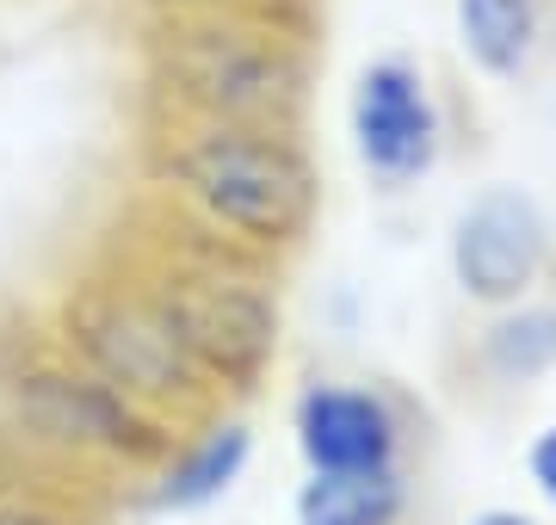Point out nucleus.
Returning a JSON list of instances; mask_svg holds the SVG:
<instances>
[{
    "mask_svg": "<svg viewBox=\"0 0 556 525\" xmlns=\"http://www.w3.org/2000/svg\"><path fill=\"white\" fill-rule=\"evenodd\" d=\"M161 174L192 204L204 235L241 247V254H285L316 222V167L278 124L199 118L179 142H167Z\"/></svg>",
    "mask_w": 556,
    "mask_h": 525,
    "instance_id": "nucleus-1",
    "label": "nucleus"
},
{
    "mask_svg": "<svg viewBox=\"0 0 556 525\" xmlns=\"http://www.w3.org/2000/svg\"><path fill=\"white\" fill-rule=\"evenodd\" d=\"M248 260L254 254L211 235L186 254L167 247V260L142 272L174 341L217 396H254L278 359V297L248 272Z\"/></svg>",
    "mask_w": 556,
    "mask_h": 525,
    "instance_id": "nucleus-2",
    "label": "nucleus"
},
{
    "mask_svg": "<svg viewBox=\"0 0 556 525\" xmlns=\"http://www.w3.org/2000/svg\"><path fill=\"white\" fill-rule=\"evenodd\" d=\"M56 341L68 359H80L93 377L124 389L130 402L155 408L161 421L217 414V389L199 377L174 341L167 316L155 309L142 279H80L56 304Z\"/></svg>",
    "mask_w": 556,
    "mask_h": 525,
    "instance_id": "nucleus-3",
    "label": "nucleus"
},
{
    "mask_svg": "<svg viewBox=\"0 0 556 525\" xmlns=\"http://www.w3.org/2000/svg\"><path fill=\"white\" fill-rule=\"evenodd\" d=\"M7 421L31 451L56 464H124V470H155L174 445V421H161L155 408L130 402L124 389L93 377L80 359H43L20 364L7 377Z\"/></svg>",
    "mask_w": 556,
    "mask_h": 525,
    "instance_id": "nucleus-4",
    "label": "nucleus"
},
{
    "mask_svg": "<svg viewBox=\"0 0 556 525\" xmlns=\"http://www.w3.org/2000/svg\"><path fill=\"white\" fill-rule=\"evenodd\" d=\"M161 62V93H174L192 118H236V124H278L285 100L298 87H285V62L273 38H248L236 25L204 20V25H167L155 43Z\"/></svg>",
    "mask_w": 556,
    "mask_h": 525,
    "instance_id": "nucleus-5",
    "label": "nucleus"
},
{
    "mask_svg": "<svg viewBox=\"0 0 556 525\" xmlns=\"http://www.w3.org/2000/svg\"><path fill=\"white\" fill-rule=\"evenodd\" d=\"M551 266V229L519 185H489L452 222V279L482 309L526 304Z\"/></svg>",
    "mask_w": 556,
    "mask_h": 525,
    "instance_id": "nucleus-6",
    "label": "nucleus"
},
{
    "mask_svg": "<svg viewBox=\"0 0 556 525\" xmlns=\"http://www.w3.org/2000/svg\"><path fill=\"white\" fill-rule=\"evenodd\" d=\"M353 155L378 185H415L439 162V105L433 87L408 56H378L358 68L346 105Z\"/></svg>",
    "mask_w": 556,
    "mask_h": 525,
    "instance_id": "nucleus-7",
    "label": "nucleus"
},
{
    "mask_svg": "<svg viewBox=\"0 0 556 525\" xmlns=\"http://www.w3.org/2000/svg\"><path fill=\"white\" fill-rule=\"evenodd\" d=\"M291 439H298L303 470H321V476L402 470L408 414L378 384H309L291 408Z\"/></svg>",
    "mask_w": 556,
    "mask_h": 525,
    "instance_id": "nucleus-8",
    "label": "nucleus"
},
{
    "mask_svg": "<svg viewBox=\"0 0 556 525\" xmlns=\"http://www.w3.org/2000/svg\"><path fill=\"white\" fill-rule=\"evenodd\" d=\"M254 464V433L236 414H204L186 439L167 445V458L155 464L142 507L149 513H199V507L223 501L241 483V470Z\"/></svg>",
    "mask_w": 556,
    "mask_h": 525,
    "instance_id": "nucleus-9",
    "label": "nucleus"
},
{
    "mask_svg": "<svg viewBox=\"0 0 556 525\" xmlns=\"http://www.w3.org/2000/svg\"><path fill=\"white\" fill-rule=\"evenodd\" d=\"M415 488L408 470H365V476H321L309 470L298 483V525H408Z\"/></svg>",
    "mask_w": 556,
    "mask_h": 525,
    "instance_id": "nucleus-10",
    "label": "nucleus"
},
{
    "mask_svg": "<svg viewBox=\"0 0 556 525\" xmlns=\"http://www.w3.org/2000/svg\"><path fill=\"white\" fill-rule=\"evenodd\" d=\"M544 38V0H457V43L482 75H526Z\"/></svg>",
    "mask_w": 556,
    "mask_h": 525,
    "instance_id": "nucleus-11",
    "label": "nucleus"
},
{
    "mask_svg": "<svg viewBox=\"0 0 556 525\" xmlns=\"http://www.w3.org/2000/svg\"><path fill=\"white\" fill-rule=\"evenodd\" d=\"M477 359L495 384H538L556 364V304H507L477 334Z\"/></svg>",
    "mask_w": 556,
    "mask_h": 525,
    "instance_id": "nucleus-12",
    "label": "nucleus"
},
{
    "mask_svg": "<svg viewBox=\"0 0 556 525\" xmlns=\"http://www.w3.org/2000/svg\"><path fill=\"white\" fill-rule=\"evenodd\" d=\"M526 476H532V488L556 507V426H544V433L526 445Z\"/></svg>",
    "mask_w": 556,
    "mask_h": 525,
    "instance_id": "nucleus-13",
    "label": "nucleus"
},
{
    "mask_svg": "<svg viewBox=\"0 0 556 525\" xmlns=\"http://www.w3.org/2000/svg\"><path fill=\"white\" fill-rule=\"evenodd\" d=\"M0 525H87V520H75L56 501H25V495H13V501H0Z\"/></svg>",
    "mask_w": 556,
    "mask_h": 525,
    "instance_id": "nucleus-14",
    "label": "nucleus"
},
{
    "mask_svg": "<svg viewBox=\"0 0 556 525\" xmlns=\"http://www.w3.org/2000/svg\"><path fill=\"white\" fill-rule=\"evenodd\" d=\"M464 525H544L538 513H519V507H482V513H470Z\"/></svg>",
    "mask_w": 556,
    "mask_h": 525,
    "instance_id": "nucleus-15",
    "label": "nucleus"
}]
</instances>
